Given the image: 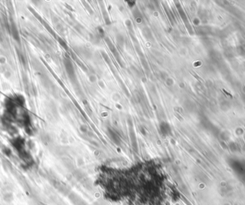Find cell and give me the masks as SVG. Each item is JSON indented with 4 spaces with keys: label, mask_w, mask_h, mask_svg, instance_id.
Returning <instances> with one entry per match:
<instances>
[{
    "label": "cell",
    "mask_w": 245,
    "mask_h": 205,
    "mask_svg": "<svg viewBox=\"0 0 245 205\" xmlns=\"http://www.w3.org/2000/svg\"><path fill=\"white\" fill-rule=\"evenodd\" d=\"M130 197H137L148 205H159L163 201L166 191L165 176L155 167L137 169L128 172Z\"/></svg>",
    "instance_id": "cell-1"
},
{
    "label": "cell",
    "mask_w": 245,
    "mask_h": 205,
    "mask_svg": "<svg viewBox=\"0 0 245 205\" xmlns=\"http://www.w3.org/2000/svg\"><path fill=\"white\" fill-rule=\"evenodd\" d=\"M98 185L104 195L113 202H120L131 195L129 174L107 170L99 174Z\"/></svg>",
    "instance_id": "cell-2"
}]
</instances>
